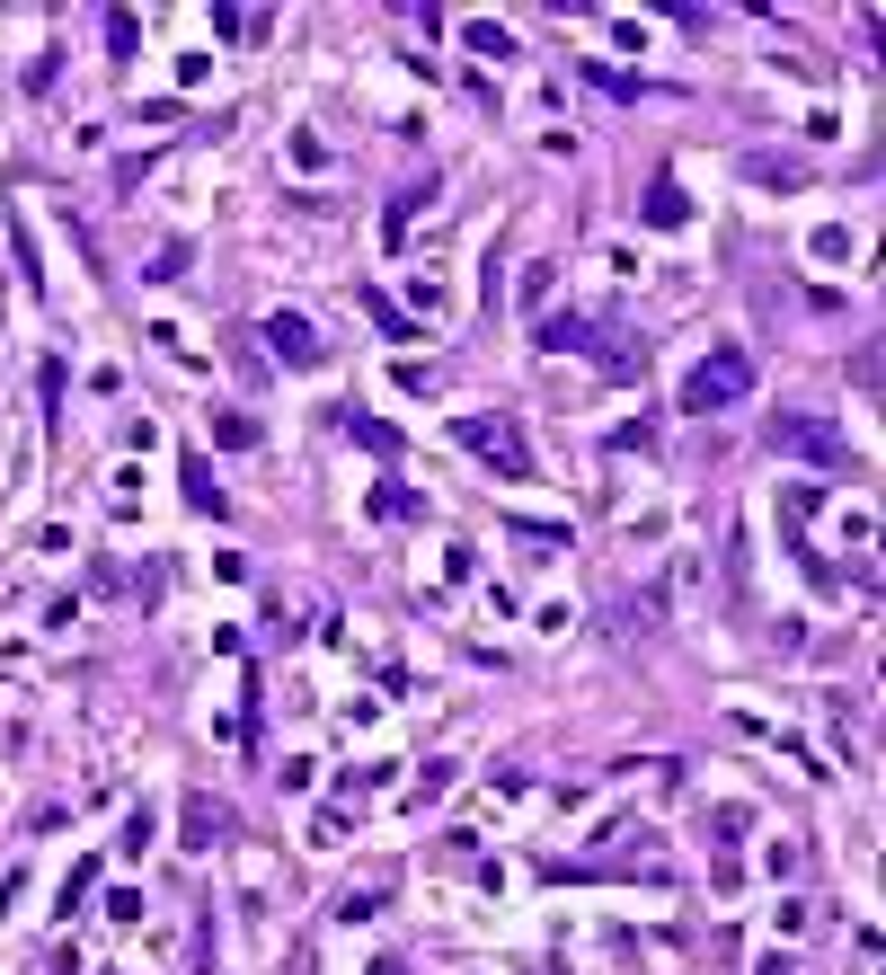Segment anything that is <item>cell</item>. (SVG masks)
I'll return each mask as SVG.
<instances>
[{
    "label": "cell",
    "instance_id": "3957f363",
    "mask_svg": "<svg viewBox=\"0 0 886 975\" xmlns=\"http://www.w3.org/2000/svg\"><path fill=\"white\" fill-rule=\"evenodd\" d=\"M771 444L816 453V461H842V435H833V426H807V417H780V426H771Z\"/></svg>",
    "mask_w": 886,
    "mask_h": 975
},
{
    "label": "cell",
    "instance_id": "6da1fadb",
    "mask_svg": "<svg viewBox=\"0 0 886 975\" xmlns=\"http://www.w3.org/2000/svg\"><path fill=\"white\" fill-rule=\"evenodd\" d=\"M745 390H754V355H745V346H718L692 382H683V408L709 417V408H727V399H745Z\"/></svg>",
    "mask_w": 886,
    "mask_h": 975
},
{
    "label": "cell",
    "instance_id": "5b68a950",
    "mask_svg": "<svg viewBox=\"0 0 886 975\" xmlns=\"http://www.w3.org/2000/svg\"><path fill=\"white\" fill-rule=\"evenodd\" d=\"M187 497H195V506H204V515L222 506V488H213V470H204V461H187Z\"/></svg>",
    "mask_w": 886,
    "mask_h": 975
},
{
    "label": "cell",
    "instance_id": "8992f818",
    "mask_svg": "<svg viewBox=\"0 0 886 975\" xmlns=\"http://www.w3.org/2000/svg\"><path fill=\"white\" fill-rule=\"evenodd\" d=\"M647 213H656V222H683V187H674V178H665V187L647 195Z\"/></svg>",
    "mask_w": 886,
    "mask_h": 975
},
{
    "label": "cell",
    "instance_id": "277c9868",
    "mask_svg": "<svg viewBox=\"0 0 886 975\" xmlns=\"http://www.w3.org/2000/svg\"><path fill=\"white\" fill-rule=\"evenodd\" d=\"M266 337H275V355H284V364H319V337H311V320L275 311V320H266Z\"/></svg>",
    "mask_w": 886,
    "mask_h": 975
},
{
    "label": "cell",
    "instance_id": "7a4b0ae2",
    "mask_svg": "<svg viewBox=\"0 0 886 975\" xmlns=\"http://www.w3.org/2000/svg\"><path fill=\"white\" fill-rule=\"evenodd\" d=\"M461 444L479 461H497L506 479H532V453H523V435H514L506 417H461Z\"/></svg>",
    "mask_w": 886,
    "mask_h": 975
}]
</instances>
